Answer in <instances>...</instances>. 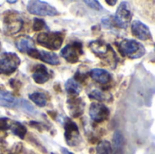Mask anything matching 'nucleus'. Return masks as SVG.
Returning a JSON list of instances; mask_svg holds the SVG:
<instances>
[{
	"label": "nucleus",
	"mask_w": 155,
	"mask_h": 154,
	"mask_svg": "<svg viewBox=\"0 0 155 154\" xmlns=\"http://www.w3.org/2000/svg\"><path fill=\"white\" fill-rule=\"evenodd\" d=\"M7 3H10V4H15V3H16V0H15V1H10V0H8V1H7Z\"/></svg>",
	"instance_id": "32"
},
{
	"label": "nucleus",
	"mask_w": 155,
	"mask_h": 154,
	"mask_svg": "<svg viewBox=\"0 0 155 154\" xmlns=\"http://www.w3.org/2000/svg\"><path fill=\"white\" fill-rule=\"evenodd\" d=\"M111 153H112V145L108 141H102L97 144L95 148V154Z\"/></svg>",
	"instance_id": "23"
},
{
	"label": "nucleus",
	"mask_w": 155,
	"mask_h": 154,
	"mask_svg": "<svg viewBox=\"0 0 155 154\" xmlns=\"http://www.w3.org/2000/svg\"><path fill=\"white\" fill-rule=\"evenodd\" d=\"M84 3L91 8L94 9V10H102L103 6L102 5L98 2V1H84Z\"/></svg>",
	"instance_id": "27"
},
{
	"label": "nucleus",
	"mask_w": 155,
	"mask_h": 154,
	"mask_svg": "<svg viewBox=\"0 0 155 154\" xmlns=\"http://www.w3.org/2000/svg\"><path fill=\"white\" fill-rule=\"evenodd\" d=\"M64 139L66 141V143L72 147L78 145L81 142L78 126L70 119H66L64 123Z\"/></svg>",
	"instance_id": "7"
},
{
	"label": "nucleus",
	"mask_w": 155,
	"mask_h": 154,
	"mask_svg": "<svg viewBox=\"0 0 155 154\" xmlns=\"http://www.w3.org/2000/svg\"><path fill=\"white\" fill-rule=\"evenodd\" d=\"M87 95L90 99L96 100V101H104L106 99V94L102 90L98 88H92L87 92Z\"/></svg>",
	"instance_id": "24"
},
{
	"label": "nucleus",
	"mask_w": 155,
	"mask_h": 154,
	"mask_svg": "<svg viewBox=\"0 0 155 154\" xmlns=\"http://www.w3.org/2000/svg\"><path fill=\"white\" fill-rule=\"evenodd\" d=\"M15 46L19 52L27 54L29 56L38 59L39 51L37 49H35V42L33 41V39L31 37H29L27 35L20 36L15 41Z\"/></svg>",
	"instance_id": "8"
},
{
	"label": "nucleus",
	"mask_w": 155,
	"mask_h": 154,
	"mask_svg": "<svg viewBox=\"0 0 155 154\" xmlns=\"http://www.w3.org/2000/svg\"><path fill=\"white\" fill-rule=\"evenodd\" d=\"M64 34L61 32L41 33L36 37V42L41 46L50 50L59 49L64 42Z\"/></svg>",
	"instance_id": "2"
},
{
	"label": "nucleus",
	"mask_w": 155,
	"mask_h": 154,
	"mask_svg": "<svg viewBox=\"0 0 155 154\" xmlns=\"http://www.w3.org/2000/svg\"><path fill=\"white\" fill-rule=\"evenodd\" d=\"M124 146V139L122 132L115 131L113 136V145H112L113 154H123Z\"/></svg>",
	"instance_id": "18"
},
{
	"label": "nucleus",
	"mask_w": 155,
	"mask_h": 154,
	"mask_svg": "<svg viewBox=\"0 0 155 154\" xmlns=\"http://www.w3.org/2000/svg\"><path fill=\"white\" fill-rule=\"evenodd\" d=\"M44 28H46L45 22L43 19L40 18H35L34 19V24H33V29L34 31H41Z\"/></svg>",
	"instance_id": "26"
},
{
	"label": "nucleus",
	"mask_w": 155,
	"mask_h": 154,
	"mask_svg": "<svg viewBox=\"0 0 155 154\" xmlns=\"http://www.w3.org/2000/svg\"><path fill=\"white\" fill-rule=\"evenodd\" d=\"M24 99H17L12 93L5 91H0V106L10 109H22Z\"/></svg>",
	"instance_id": "13"
},
{
	"label": "nucleus",
	"mask_w": 155,
	"mask_h": 154,
	"mask_svg": "<svg viewBox=\"0 0 155 154\" xmlns=\"http://www.w3.org/2000/svg\"><path fill=\"white\" fill-rule=\"evenodd\" d=\"M10 130L15 135H16L20 139H24L27 133L26 127L19 122H13L10 125Z\"/></svg>",
	"instance_id": "22"
},
{
	"label": "nucleus",
	"mask_w": 155,
	"mask_h": 154,
	"mask_svg": "<svg viewBox=\"0 0 155 154\" xmlns=\"http://www.w3.org/2000/svg\"><path fill=\"white\" fill-rule=\"evenodd\" d=\"M131 30L134 36L141 41H148L153 39L149 27L140 20H134L132 22Z\"/></svg>",
	"instance_id": "11"
},
{
	"label": "nucleus",
	"mask_w": 155,
	"mask_h": 154,
	"mask_svg": "<svg viewBox=\"0 0 155 154\" xmlns=\"http://www.w3.org/2000/svg\"><path fill=\"white\" fill-rule=\"evenodd\" d=\"M154 50H155V45H154Z\"/></svg>",
	"instance_id": "33"
},
{
	"label": "nucleus",
	"mask_w": 155,
	"mask_h": 154,
	"mask_svg": "<svg viewBox=\"0 0 155 154\" xmlns=\"http://www.w3.org/2000/svg\"><path fill=\"white\" fill-rule=\"evenodd\" d=\"M133 15V10L129 3L126 1L121 2L114 16L117 27L126 29L132 22Z\"/></svg>",
	"instance_id": "4"
},
{
	"label": "nucleus",
	"mask_w": 155,
	"mask_h": 154,
	"mask_svg": "<svg viewBox=\"0 0 155 154\" xmlns=\"http://www.w3.org/2000/svg\"><path fill=\"white\" fill-rule=\"evenodd\" d=\"M21 60L15 53H4L0 57V74L11 75L20 65Z\"/></svg>",
	"instance_id": "3"
},
{
	"label": "nucleus",
	"mask_w": 155,
	"mask_h": 154,
	"mask_svg": "<svg viewBox=\"0 0 155 154\" xmlns=\"http://www.w3.org/2000/svg\"><path fill=\"white\" fill-rule=\"evenodd\" d=\"M38 59L51 65H58L60 64L58 55L53 52H47V51H43V50L39 51Z\"/></svg>",
	"instance_id": "19"
},
{
	"label": "nucleus",
	"mask_w": 155,
	"mask_h": 154,
	"mask_svg": "<svg viewBox=\"0 0 155 154\" xmlns=\"http://www.w3.org/2000/svg\"><path fill=\"white\" fill-rule=\"evenodd\" d=\"M26 9L30 14L40 16H54L58 15V11L56 8H54L46 2L39 0L29 1Z\"/></svg>",
	"instance_id": "5"
},
{
	"label": "nucleus",
	"mask_w": 155,
	"mask_h": 154,
	"mask_svg": "<svg viewBox=\"0 0 155 154\" xmlns=\"http://www.w3.org/2000/svg\"><path fill=\"white\" fill-rule=\"evenodd\" d=\"M8 120L5 118H0V130H5L8 127Z\"/></svg>",
	"instance_id": "29"
},
{
	"label": "nucleus",
	"mask_w": 155,
	"mask_h": 154,
	"mask_svg": "<svg viewBox=\"0 0 155 154\" xmlns=\"http://www.w3.org/2000/svg\"><path fill=\"white\" fill-rule=\"evenodd\" d=\"M136 3L139 4L140 14L155 24V1H139Z\"/></svg>",
	"instance_id": "15"
},
{
	"label": "nucleus",
	"mask_w": 155,
	"mask_h": 154,
	"mask_svg": "<svg viewBox=\"0 0 155 154\" xmlns=\"http://www.w3.org/2000/svg\"><path fill=\"white\" fill-rule=\"evenodd\" d=\"M61 152H62L63 154H74L73 152H69L67 149H65V148H63V147H61Z\"/></svg>",
	"instance_id": "30"
},
{
	"label": "nucleus",
	"mask_w": 155,
	"mask_h": 154,
	"mask_svg": "<svg viewBox=\"0 0 155 154\" xmlns=\"http://www.w3.org/2000/svg\"><path fill=\"white\" fill-rule=\"evenodd\" d=\"M105 2H106L107 4H110V5H114L117 3V1H115V0H114V1H108V0H107V1H105Z\"/></svg>",
	"instance_id": "31"
},
{
	"label": "nucleus",
	"mask_w": 155,
	"mask_h": 154,
	"mask_svg": "<svg viewBox=\"0 0 155 154\" xmlns=\"http://www.w3.org/2000/svg\"><path fill=\"white\" fill-rule=\"evenodd\" d=\"M29 99L35 105H37L39 107H45L47 104V101H48V98L45 95V93H38V92H35V93L29 94Z\"/></svg>",
	"instance_id": "21"
},
{
	"label": "nucleus",
	"mask_w": 155,
	"mask_h": 154,
	"mask_svg": "<svg viewBox=\"0 0 155 154\" xmlns=\"http://www.w3.org/2000/svg\"><path fill=\"white\" fill-rule=\"evenodd\" d=\"M84 102L82 98L71 97L67 100V108L72 117L78 118L80 117L84 111Z\"/></svg>",
	"instance_id": "14"
},
{
	"label": "nucleus",
	"mask_w": 155,
	"mask_h": 154,
	"mask_svg": "<svg viewBox=\"0 0 155 154\" xmlns=\"http://www.w3.org/2000/svg\"><path fill=\"white\" fill-rule=\"evenodd\" d=\"M65 91L71 97H76L82 91L80 84L74 80V78H70L65 83Z\"/></svg>",
	"instance_id": "20"
},
{
	"label": "nucleus",
	"mask_w": 155,
	"mask_h": 154,
	"mask_svg": "<svg viewBox=\"0 0 155 154\" xmlns=\"http://www.w3.org/2000/svg\"><path fill=\"white\" fill-rule=\"evenodd\" d=\"M32 78L35 83L38 84H44L50 79V74L44 64H37L32 74Z\"/></svg>",
	"instance_id": "17"
},
{
	"label": "nucleus",
	"mask_w": 155,
	"mask_h": 154,
	"mask_svg": "<svg viewBox=\"0 0 155 154\" xmlns=\"http://www.w3.org/2000/svg\"><path fill=\"white\" fill-rule=\"evenodd\" d=\"M4 25L6 33L10 34L19 32L23 27V19L18 13H6L4 17Z\"/></svg>",
	"instance_id": "9"
},
{
	"label": "nucleus",
	"mask_w": 155,
	"mask_h": 154,
	"mask_svg": "<svg viewBox=\"0 0 155 154\" xmlns=\"http://www.w3.org/2000/svg\"><path fill=\"white\" fill-rule=\"evenodd\" d=\"M0 87H1V85H0Z\"/></svg>",
	"instance_id": "34"
},
{
	"label": "nucleus",
	"mask_w": 155,
	"mask_h": 154,
	"mask_svg": "<svg viewBox=\"0 0 155 154\" xmlns=\"http://www.w3.org/2000/svg\"><path fill=\"white\" fill-rule=\"evenodd\" d=\"M89 115L93 121L96 123H102L108 119L110 111L107 106L101 103H93L89 107Z\"/></svg>",
	"instance_id": "10"
},
{
	"label": "nucleus",
	"mask_w": 155,
	"mask_h": 154,
	"mask_svg": "<svg viewBox=\"0 0 155 154\" xmlns=\"http://www.w3.org/2000/svg\"><path fill=\"white\" fill-rule=\"evenodd\" d=\"M83 54V44L80 42H74L65 45L61 50V56L70 64H75L79 61L80 54Z\"/></svg>",
	"instance_id": "6"
},
{
	"label": "nucleus",
	"mask_w": 155,
	"mask_h": 154,
	"mask_svg": "<svg viewBox=\"0 0 155 154\" xmlns=\"http://www.w3.org/2000/svg\"><path fill=\"white\" fill-rule=\"evenodd\" d=\"M120 54L131 59H138L144 55L145 48L142 43L133 39H124L118 44Z\"/></svg>",
	"instance_id": "1"
},
{
	"label": "nucleus",
	"mask_w": 155,
	"mask_h": 154,
	"mask_svg": "<svg viewBox=\"0 0 155 154\" xmlns=\"http://www.w3.org/2000/svg\"><path fill=\"white\" fill-rule=\"evenodd\" d=\"M90 77L97 84H102V85H105L108 84L111 81H112V75L111 74L104 70V69H101V68H94L92 69L89 72Z\"/></svg>",
	"instance_id": "16"
},
{
	"label": "nucleus",
	"mask_w": 155,
	"mask_h": 154,
	"mask_svg": "<svg viewBox=\"0 0 155 154\" xmlns=\"http://www.w3.org/2000/svg\"><path fill=\"white\" fill-rule=\"evenodd\" d=\"M102 25L105 27V28H114V27H117L115 21H114V17L113 15H108V16H104L102 18Z\"/></svg>",
	"instance_id": "25"
},
{
	"label": "nucleus",
	"mask_w": 155,
	"mask_h": 154,
	"mask_svg": "<svg viewBox=\"0 0 155 154\" xmlns=\"http://www.w3.org/2000/svg\"><path fill=\"white\" fill-rule=\"evenodd\" d=\"M89 47L96 56L102 59H105L112 54H114V50L112 49V47L103 40L92 41L89 44Z\"/></svg>",
	"instance_id": "12"
},
{
	"label": "nucleus",
	"mask_w": 155,
	"mask_h": 154,
	"mask_svg": "<svg viewBox=\"0 0 155 154\" xmlns=\"http://www.w3.org/2000/svg\"><path fill=\"white\" fill-rule=\"evenodd\" d=\"M9 83H10L11 87L13 89H15V90H18L21 87V83L18 80H16V79H12V80H10Z\"/></svg>",
	"instance_id": "28"
}]
</instances>
